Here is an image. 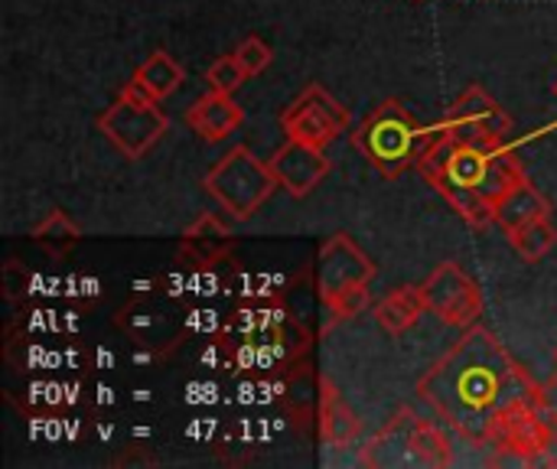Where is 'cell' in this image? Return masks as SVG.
Listing matches in <instances>:
<instances>
[{"mask_svg": "<svg viewBox=\"0 0 557 469\" xmlns=\"http://www.w3.org/2000/svg\"><path fill=\"white\" fill-rule=\"evenodd\" d=\"M539 388L542 385L532 382L496 333L483 326H470L418 382L421 402H428L454 434L473 444H486L493 421L509 405L539 402Z\"/></svg>", "mask_w": 557, "mask_h": 469, "instance_id": "6da1fadb", "label": "cell"}, {"mask_svg": "<svg viewBox=\"0 0 557 469\" xmlns=\"http://www.w3.org/2000/svg\"><path fill=\"white\" fill-rule=\"evenodd\" d=\"M437 131H428L418 124V118L398 104V101H382L366 124L356 134V147L366 153V160L388 180L401 176L408 166H418V160L431 150L437 140Z\"/></svg>", "mask_w": 557, "mask_h": 469, "instance_id": "7a4b0ae2", "label": "cell"}, {"mask_svg": "<svg viewBox=\"0 0 557 469\" xmlns=\"http://www.w3.org/2000/svg\"><path fill=\"white\" fill-rule=\"evenodd\" d=\"M206 193L238 222L251 219L277 189L271 160H261L251 147L228 150L202 180Z\"/></svg>", "mask_w": 557, "mask_h": 469, "instance_id": "3957f363", "label": "cell"}, {"mask_svg": "<svg viewBox=\"0 0 557 469\" xmlns=\"http://www.w3.org/2000/svg\"><path fill=\"white\" fill-rule=\"evenodd\" d=\"M98 127L124 157L140 160L166 134L170 118L160 108V101H137V98L117 95L98 118Z\"/></svg>", "mask_w": 557, "mask_h": 469, "instance_id": "277c9868", "label": "cell"}, {"mask_svg": "<svg viewBox=\"0 0 557 469\" xmlns=\"http://www.w3.org/2000/svg\"><path fill=\"white\" fill-rule=\"evenodd\" d=\"M447 134L457 137L467 147L476 150H496L506 147V134L512 131V118L509 111L480 85H470L454 104L450 114L444 118Z\"/></svg>", "mask_w": 557, "mask_h": 469, "instance_id": "5b68a950", "label": "cell"}, {"mask_svg": "<svg viewBox=\"0 0 557 469\" xmlns=\"http://www.w3.org/2000/svg\"><path fill=\"white\" fill-rule=\"evenodd\" d=\"M421 294H424L428 313H434L444 326L470 330L483 317V291L457 261L437 264L421 284Z\"/></svg>", "mask_w": 557, "mask_h": 469, "instance_id": "8992f818", "label": "cell"}, {"mask_svg": "<svg viewBox=\"0 0 557 469\" xmlns=\"http://www.w3.org/2000/svg\"><path fill=\"white\" fill-rule=\"evenodd\" d=\"M349 121H352L349 108L339 104L323 85H307L281 114V127L287 140H300L313 147H326L336 134L349 127Z\"/></svg>", "mask_w": 557, "mask_h": 469, "instance_id": "52a82bcc", "label": "cell"}, {"mask_svg": "<svg viewBox=\"0 0 557 469\" xmlns=\"http://www.w3.org/2000/svg\"><path fill=\"white\" fill-rule=\"evenodd\" d=\"M486 444L503 454H512L522 464H535L555 444V434L539 402H516L493 421Z\"/></svg>", "mask_w": 557, "mask_h": 469, "instance_id": "ba28073f", "label": "cell"}, {"mask_svg": "<svg viewBox=\"0 0 557 469\" xmlns=\"http://www.w3.org/2000/svg\"><path fill=\"white\" fill-rule=\"evenodd\" d=\"M375 277V261L346 235H330L320 248L317 258V294L320 304L336 300L339 294L359 287V284H372Z\"/></svg>", "mask_w": 557, "mask_h": 469, "instance_id": "9c48e42d", "label": "cell"}, {"mask_svg": "<svg viewBox=\"0 0 557 469\" xmlns=\"http://www.w3.org/2000/svg\"><path fill=\"white\" fill-rule=\"evenodd\" d=\"M271 170H274L281 189H287L294 199H304V196H310L330 176V160H326L323 147L287 140L271 157Z\"/></svg>", "mask_w": 557, "mask_h": 469, "instance_id": "30bf717a", "label": "cell"}, {"mask_svg": "<svg viewBox=\"0 0 557 469\" xmlns=\"http://www.w3.org/2000/svg\"><path fill=\"white\" fill-rule=\"evenodd\" d=\"M245 121V111L235 104L232 95L222 91H209L199 101H193V108L186 111V124L202 137V140H225L228 134H235Z\"/></svg>", "mask_w": 557, "mask_h": 469, "instance_id": "8fae6325", "label": "cell"}, {"mask_svg": "<svg viewBox=\"0 0 557 469\" xmlns=\"http://www.w3.org/2000/svg\"><path fill=\"white\" fill-rule=\"evenodd\" d=\"M366 467H418L411 451V408H401L366 447Z\"/></svg>", "mask_w": 557, "mask_h": 469, "instance_id": "7c38bea8", "label": "cell"}, {"mask_svg": "<svg viewBox=\"0 0 557 469\" xmlns=\"http://www.w3.org/2000/svg\"><path fill=\"white\" fill-rule=\"evenodd\" d=\"M539 219H552V202L529 180H522L516 189H509L496 202V225L506 235H512V232H519V229H525V225H532Z\"/></svg>", "mask_w": 557, "mask_h": 469, "instance_id": "4fadbf2b", "label": "cell"}, {"mask_svg": "<svg viewBox=\"0 0 557 469\" xmlns=\"http://www.w3.org/2000/svg\"><path fill=\"white\" fill-rule=\"evenodd\" d=\"M180 251L199 264H215L219 258H225L232 251V232L228 225L212 215V212H202L186 232H183V242H180Z\"/></svg>", "mask_w": 557, "mask_h": 469, "instance_id": "5bb4252c", "label": "cell"}, {"mask_svg": "<svg viewBox=\"0 0 557 469\" xmlns=\"http://www.w3.org/2000/svg\"><path fill=\"white\" fill-rule=\"evenodd\" d=\"M317 421H320V437L330 447H349L359 437V431H362L356 411L346 405V398L336 392V385L330 379H323V398H320Z\"/></svg>", "mask_w": 557, "mask_h": 469, "instance_id": "9a60e30c", "label": "cell"}, {"mask_svg": "<svg viewBox=\"0 0 557 469\" xmlns=\"http://www.w3.org/2000/svg\"><path fill=\"white\" fill-rule=\"evenodd\" d=\"M424 310H428V304H424L421 287L405 284V287H398V291L385 294V297L375 304V320H379V326H382L385 333L401 336L405 330H411V326L421 320V313H424Z\"/></svg>", "mask_w": 557, "mask_h": 469, "instance_id": "2e32d148", "label": "cell"}, {"mask_svg": "<svg viewBox=\"0 0 557 469\" xmlns=\"http://www.w3.org/2000/svg\"><path fill=\"white\" fill-rule=\"evenodd\" d=\"M431 186L447 199V206H450L470 229H486V225L496 222V206H493L483 193H476L473 186L454 183V180H447V176L434 180Z\"/></svg>", "mask_w": 557, "mask_h": 469, "instance_id": "e0dca14e", "label": "cell"}, {"mask_svg": "<svg viewBox=\"0 0 557 469\" xmlns=\"http://www.w3.org/2000/svg\"><path fill=\"white\" fill-rule=\"evenodd\" d=\"M411 451L418 467H450L454 464V444L444 428L418 418L411 411Z\"/></svg>", "mask_w": 557, "mask_h": 469, "instance_id": "ac0fdd59", "label": "cell"}, {"mask_svg": "<svg viewBox=\"0 0 557 469\" xmlns=\"http://www.w3.org/2000/svg\"><path fill=\"white\" fill-rule=\"evenodd\" d=\"M131 78L140 82V85L150 91V98L163 101L166 95H173V91L180 88V82H183V65H180L166 49H157L153 55H147V59L137 65V72H134Z\"/></svg>", "mask_w": 557, "mask_h": 469, "instance_id": "d6986e66", "label": "cell"}, {"mask_svg": "<svg viewBox=\"0 0 557 469\" xmlns=\"http://www.w3.org/2000/svg\"><path fill=\"white\" fill-rule=\"evenodd\" d=\"M320 398H323V379L313 369H297L284 385V408L300 424L320 415Z\"/></svg>", "mask_w": 557, "mask_h": 469, "instance_id": "ffe728a7", "label": "cell"}, {"mask_svg": "<svg viewBox=\"0 0 557 469\" xmlns=\"http://www.w3.org/2000/svg\"><path fill=\"white\" fill-rule=\"evenodd\" d=\"M509 242H512V248H516V255H519L522 261L535 264V261H542L548 251H555L557 229L552 225V219H539V222H532V225L512 232Z\"/></svg>", "mask_w": 557, "mask_h": 469, "instance_id": "44dd1931", "label": "cell"}, {"mask_svg": "<svg viewBox=\"0 0 557 469\" xmlns=\"http://www.w3.org/2000/svg\"><path fill=\"white\" fill-rule=\"evenodd\" d=\"M33 238L42 245V248H49V251H65L69 245H75L78 238H82V232H78V225L62 212V209H55V212H49L36 229H33Z\"/></svg>", "mask_w": 557, "mask_h": 469, "instance_id": "7402d4cb", "label": "cell"}, {"mask_svg": "<svg viewBox=\"0 0 557 469\" xmlns=\"http://www.w3.org/2000/svg\"><path fill=\"white\" fill-rule=\"evenodd\" d=\"M248 72L242 69L238 55H222L215 59L209 69H206V82H209V91H222V95H235L242 85H245Z\"/></svg>", "mask_w": 557, "mask_h": 469, "instance_id": "603a6c76", "label": "cell"}, {"mask_svg": "<svg viewBox=\"0 0 557 469\" xmlns=\"http://www.w3.org/2000/svg\"><path fill=\"white\" fill-rule=\"evenodd\" d=\"M323 310H326L330 323L356 320L359 313H366V310H369V284H359V287H352V291L339 294L336 300L323 304Z\"/></svg>", "mask_w": 557, "mask_h": 469, "instance_id": "cb8c5ba5", "label": "cell"}, {"mask_svg": "<svg viewBox=\"0 0 557 469\" xmlns=\"http://www.w3.org/2000/svg\"><path fill=\"white\" fill-rule=\"evenodd\" d=\"M235 55H238L242 69L248 72V78H251V75H261V72L271 65V59H274L271 46H268L261 36H248V39L235 49Z\"/></svg>", "mask_w": 557, "mask_h": 469, "instance_id": "d4e9b609", "label": "cell"}, {"mask_svg": "<svg viewBox=\"0 0 557 469\" xmlns=\"http://www.w3.org/2000/svg\"><path fill=\"white\" fill-rule=\"evenodd\" d=\"M539 408L545 411V418L557 424V372L539 388Z\"/></svg>", "mask_w": 557, "mask_h": 469, "instance_id": "484cf974", "label": "cell"}, {"mask_svg": "<svg viewBox=\"0 0 557 469\" xmlns=\"http://www.w3.org/2000/svg\"><path fill=\"white\" fill-rule=\"evenodd\" d=\"M555 91H557V82H555Z\"/></svg>", "mask_w": 557, "mask_h": 469, "instance_id": "4316f807", "label": "cell"}]
</instances>
